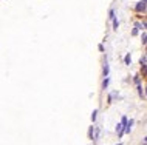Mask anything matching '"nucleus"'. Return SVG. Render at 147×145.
<instances>
[{"mask_svg": "<svg viewBox=\"0 0 147 145\" xmlns=\"http://www.w3.org/2000/svg\"><path fill=\"white\" fill-rule=\"evenodd\" d=\"M109 84H110V79H109V76H107V77H105V80H104V84H102V88L105 90L107 87H109Z\"/></svg>", "mask_w": 147, "mask_h": 145, "instance_id": "nucleus-6", "label": "nucleus"}, {"mask_svg": "<svg viewBox=\"0 0 147 145\" xmlns=\"http://www.w3.org/2000/svg\"><path fill=\"white\" fill-rule=\"evenodd\" d=\"M113 17H115V9H113V8H112V9L109 11V19H110V20H112Z\"/></svg>", "mask_w": 147, "mask_h": 145, "instance_id": "nucleus-11", "label": "nucleus"}, {"mask_svg": "<svg viewBox=\"0 0 147 145\" xmlns=\"http://www.w3.org/2000/svg\"><path fill=\"white\" fill-rule=\"evenodd\" d=\"M146 39H147V34H146V31H142V36H141V40H142V45H146Z\"/></svg>", "mask_w": 147, "mask_h": 145, "instance_id": "nucleus-8", "label": "nucleus"}, {"mask_svg": "<svg viewBox=\"0 0 147 145\" xmlns=\"http://www.w3.org/2000/svg\"><path fill=\"white\" fill-rule=\"evenodd\" d=\"M138 90H140V96L142 97V99H144V97H146V96H144V88H142L141 85H138Z\"/></svg>", "mask_w": 147, "mask_h": 145, "instance_id": "nucleus-9", "label": "nucleus"}, {"mask_svg": "<svg viewBox=\"0 0 147 145\" xmlns=\"http://www.w3.org/2000/svg\"><path fill=\"white\" fill-rule=\"evenodd\" d=\"M124 62H125V65H130V62H132V57H130V54H127V56H125Z\"/></svg>", "mask_w": 147, "mask_h": 145, "instance_id": "nucleus-7", "label": "nucleus"}, {"mask_svg": "<svg viewBox=\"0 0 147 145\" xmlns=\"http://www.w3.org/2000/svg\"><path fill=\"white\" fill-rule=\"evenodd\" d=\"M96 116H98V110H94V111L91 113V120H93V122L96 120Z\"/></svg>", "mask_w": 147, "mask_h": 145, "instance_id": "nucleus-10", "label": "nucleus"}, {"mask_svg": "<svg viewBox=\"0 0 147 145\" xmlns=\"http://www.w3.org/2000/svg\"><path fill=\"white\" fill-rule=\"evenodd\" d=\"M146 63H147V57H146V54L141 57V68H142V71H146Z\"/></svg>", "mask_w": 147, "mask_h": 145, "instance_id": "nucleus-3", "label": "nucleus"}, {"mask_svg": "<svg viewBox=\"0 0 147 145\" xmlns=\"http://www.w3.org/2000/svg\"><path fill=\"white\" fill-rule=\"evenodd\" d=\"M132 34H133V36H136V34H138V29H136V28H133V31H132Z\"/></svg>", "mask_w": 147, "mask_h": 145, "instance_id": "nucleus-15", "label": "nucleus"}, {"mask_svg": "<svg viewBox=\"0 0 147 145\" xmlns=\"http://www.w3.org/2000/svg\"><path fill=\"white\" fill-rule=\"evenodd\" d=\"M135 84H136V85H141V79H140V77H135Z\"/></svg>", "mask_w": 147, "mask_h": 145, "instance_id": "nucleus-12", "label": "nucleus"}, {"mask_svg": "<svg viewBox=\"0 0 147 145\" xmlns=\"http://www.w3.org/2000/svg\"><path fill=\"white\" fill-rule=\"evenodd\" d=\"M109 71H110V66H109V62L105 60V63H104V77L109 76Z\"/></svg>", "mask_w": 147, "mask_h": 145, "instance_id": "nucleus-5", "label": "nucleus"}, {"mask_svg": "<svg viewBox=\"0 0 147 145\" xmlns=\"http://www.w3.org/2000/svg\"><path fill=\"white\" fill-rule=\"evenodd\" d=\"M146 26H147L146 22H142V23L141 22H136V23H135V28H136L138 31H146Z\"/></svg>", "mask_w": 147, "mask_h": 145, "instance_id": "nucleus-2", "label": "nucleus"}, {"mask_svg": "<svg viewBox=\"0 0 147 145\" xmlns=\"http://www.w3.org/2000/svg\"><path fill=\"white\" fill-rule=\"evenodd\" d=\"M142 145H146V138H144V139H142Z\"/></svg>", "mask_w": 147, "mask_h": 145, "instance_id": "nucleus-16", "label": "nucleus"}, {"mask_svg": "<svg viewBox=\"0 0 147 145\" xmlns=\"http://www.w3.org/2000/svg\"><path fill=\"white\" fill-rule=\"evenodd\" d=\"M88 136H90V138H93V127H91L90 130H88Z\"/></svg>", "mask_w": 147, "mask_h": 145, "instance_id": "nucleus-14", "label": "nucleus"}, {"mask_svg": "<svg viewBox=\"0 0 147 145\" xmlns=\"http://www.w3.org/2000/svg\"><path fill=\"white\" fill-rule=\"evenodd\" d=\"M112 22H113V29L115 31H118V28H119V22H118V19H116V15L112 19Z\"/></svg>", "mask_w": 147, "mask_h": 145, "instance_id": "nucleus-4", "label": "nucleus"}, {"mask_svg": "<svg viewBox=\"0 0 147 145\" xmlns=\"http://www.w3.org/2000/svg\"><path fill=\"white\" fill-rule=\"evenodd\" d=\"M118 145H121V144H118Z\"/></svg>", "mask_w": 147, "mask_h": 145, "instance_id": "nucleus-17", "label": "nucleus"}, {"mask_svg": "<svg viewBox=\"0 0 147 145\" xmlns=\"http://www.w3.org/2000/svg\"><path fill=\"white\" fill-rule=\"evenodd\" d=\"M146 6H147V0H141L135 5V11L138 14H146Z\"/></svg>", "mask_w": 147, "mask_h": 145, "instance_id": "nucleus-1", "label": "nucleus"}, {"mask_svg": "<svg viewBox=\"0 0 147 145\" xmlns=\"http://www.w3.org/2000/svg\"><path fill=\"white\" fill-rule=\"evenodd\" d=\"M121 124H122V125H124V127H125V124H127V117H125V116H124V117H122V120H121Z\"/></svg>", "mask_w": 147, "mask_h": 145, "instance_id": "nucleus-13", "label": "nucleus"}]
</instances>
